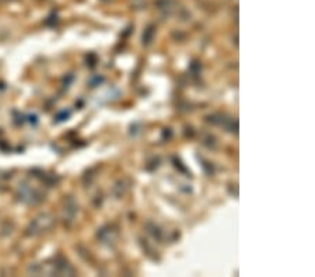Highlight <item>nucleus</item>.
<instances>
[{
	"instance_id": "3",
	"label": "nucleus",
	"mask_w": 315,
	"mask_h": 277,
	"mask_svg": "<svg viewBox=\"0 0 315 277\" xmlns=\"http://www.w3.org/2000/svg\"><path fill=\"white\" fill-rule=\"evenodd\" d=\"M0 2H7V0H0Z\"/></svg>"
},
{
	"instance_id": "1",
	"label": "nucleus",
	"mask_w": 315,
	"mask_h": 277,
	"mask_svg": "<svg viewBox=\"0 0 315 277\" xmlns=\"http://www.w3.org/2000/svg\"><path fill=\"white\" fill-rule=\"evenodd\" d=\"M51 225H52V219L49 217L48 214H43L41 217L34 220V223L31 224V228L34 229L32 234H39V233H42L45 229H48Z\"/></svg>"
},
{
	"instance_id": "2",
	"label": "nucleus",
	"mask_w": 315,
	"mask_h": 277,
	"mask_svg": "<svg viewBox=\"0 0 315 277\" xmlns=\"http://www.w3.org/2000/svg\"><path fill=\"white\" fill-rule=\"evenodd\" d=\"M153 34H154V28L153 27L147 28L143 35V41H146V43L151 42V39H153Z\"/></svg>"
}]
</instances>
